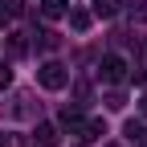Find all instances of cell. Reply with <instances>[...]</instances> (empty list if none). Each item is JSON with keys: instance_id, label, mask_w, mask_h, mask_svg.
<instances>
[{"instance_id": "cell-9", "label": "cell", "mask_w": 147, "mask_h": 147, "mask_svg": "<svg viewBox=\"0 0 147 147\" xmlns=\"http://www.w3.org/2000/svg\"><path fill=\"white\" fill-rule=\"evenodd\" d=\"M90 21H94V16H90L86 8H74V12H69V25L78 29V33H86V29H90Z\"/></svg>"}, {"instance_id": "cell-4", "label": "cell", "mask_w": 147, "mask_h": 147, "mask_svg": "<svg viewBox=\"0 0 147 147\" xmlns=\"http://www.w3.org/2000/svg\"><path fill=\"white\" fill-rule=\"evenodd\" d=\"M33 139L41 143V147H57V143H61V131H57V127H53V123H37V131H33Z\"/></svg>"}, {"instance_id": "cell-2", "label": "cell", "mask_w": 147, "mask_h": 147, "mask_svg": "<svg viewBox=\"0 0 147 147\" xmlns=\"http://www.w3.org/2000/svg\"><path fill=\"white\" fill-rule=\"evenodd\" d=\"M37 82H41L45 90H61V86L69 82V69H65L61 61H45L41 69H37Z\"/></svg>"}, {"instance_id": "cell-6", "label": "cell", "mask_w": 147, "mask_h": 147, "mask_svg": "<svg viewBox=\"0 0 147 147\" xmlns=\"http://www.w3.org/2000/svg\"><path fill=\"white\" fill-rule=\"evenodd\" d=\"M57 45H61V37L53 33V29H41V33H37V49H41V53H53Z\"/></svg>"}, {"instance_id": "cell-11", "label": "cell", "mask_w": 147, "mask_h": 147, "mask_svg": "<svg viewBox=\"0 0 147 147\" xmlns=\"http://www.w3.org/2000/svg\"><path fill=\"white\" fill-rule=\"evenodd\" d=\"M29 102H33L29 94H16V106H12V115H29V110H33Z\"/></svg>"}, {"instance_id": "cell-1", "label": "cell", "mask_w": 147, "mask_h": 147, "mask_svg": "<svg viewBox=\"0 0 147 147\" xmlns=\"http://www.w3.org/2000/svg\"><path fill=\"white\" fill-rule=\"evenodd\" d=\"M61 127L74 135V139H82V143H90V139H98V135H106V127H102V119H82L78 110H61Z\"/></svg>"}, {"instance_id": "cell-8", "label": "cell", "mask_w": 147, "mask_h": 147, "mask_svg": "<svg viewBox=\"0 0 147 147\" xmlns=\"http://www.w3.org/2000/svg\"><path fill=\"white\" fill-rule=\"evenodd\" d=\"M115 12H119V0H94V12H90V16H102V21H110Z\"/></svg>"}, {"instance_id": "cell-7", "label": "cell", "mask_w": 147, "mask_h": 147, "mask_svg": "<svg viewBox=\"0 0 147 147\" xmlns=\"http://www.w3.org/2000/svg\"><path fill=\"white\" fill-rule=\"evenodd\" d=\"M41 16H49V21L65 16V0H41Z\"/></svg>"}, {"instance_id": "cell-3", "label": "cell", "mask_w": 147, "mask_h": 147, "mask_svg": "<svg viewBox=\"0 0 147 147\" xmlns=\"http://www.w3.org/2000/svg\"><path fill=\"white\" fill-rule=\"evenodd\" d=\"M98 74H102V82L119 86V82H127V61L119 57V53H106V57L98 61Z\"/></svg>"}, {"instance_id": "cell-10", "label": "cell", "mask_w": 147, "mask_h": 147, "mask_svg": "<svg viewBox=\"0 0 147 147\" xmlns=\"http://www.w3.org/2000/svg\"><path fill=\"white\" fill-rule=\"evenodd\" d=\"M25 37H29V33H12V37H8V53H12V57H21V53L29 49V41H25Z\"/></svg>"}, {"instance_id": "cell-5", "label": "cell", "mask_w": 147, "mask_h": 147, "mask_svg": "<svg viewBox=\"0 0 147 147\" xmlns=\"http://www.w3.org/2000/svg\"><path fill=\"white\" fill-rule=\"evenodd\" d=\"M25 16V0H0V25H12Z\"/></svg>"}, {"instance_id": "cell-13", "label": "cell", "mask_w": 147, "mask_h": 147, "mask_svg": "<svg viewBox=\"0 0 147 147\" xmlns=\"http://www.w3.org/2000/svg\"><path fill=\"white\" fill-rule=\"evenodd\" d=\"M8 82H12V69H8V65H0V90H8Z\"/></svg>"}, {"instance_id": "cell-12", "label": "cell", "mask_w": 147, "mask_h": 147, "mask_svg": "<svg viewBox=\"0 0 147 147\" xmlns=\"http://www.w3.org/2000/svg\"><path fill=\"white\" fill-rule=\"evenodd\" d=\"M123 102H127V98H123V94H119V90H115V94H106V106H110V110H119V106H123Z\"/></svg>"}, {"instance_id": "cell-15", "label": "cell", "mask_w": 147, "mask_h": 147, "mask_svg": "<svg viewBox=\"0 0 147 147\" xmlns=\"http://www.w3.org/2000/svg\"><path fill=\"white\" fill-rule=\"evenodd\" d=\"M143 119H147V98H143Z\"/></svg>"}, {"instance_id": "cell-14", "label": "cell", "mask_w": 147, "mask_h": 147, "mask_svg": "<svg viewBox=\"0 0 147 147\" xmlns=\"http://www.w3.org/2000/svg\"><path fill=\"white\" fill-rule=\"evenodd\" d=\"M0 147H12V143H8V135H0Z\"/></svg>"}]
</instances>
